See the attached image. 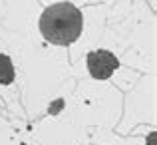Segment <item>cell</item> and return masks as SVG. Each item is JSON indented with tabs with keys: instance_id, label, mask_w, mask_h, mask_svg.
Returning a JSON list of instances; mask_svg holds the SVG:
<instances>
[{
	"instance_id": "4",
	"label": "cell",
	"mask_w": 157,
	"mask_h": 145,
	"mask_svg": "<svg viewBox=\"0 0 157 145\" xmlns=\"http://www.w3.org/2000/svg\"><path fill=\"white\" fill-rule=\"evenodd\" d=\"M60 107H62V99H58V101L54 103V107H50V113H56V111L60 109Z\"/></svg>"
},
{
	"instance_id": "2",
	"label": "cell",
	"mask_w": 157,
	"mask_h": 145,
	"mask_svg": "<svg viewBox=\"0 0 157 145\" xmlns=\"http://www.w3.org/2000/svg\"><path fill=\"white\" fill-rule=\"evenodd\" d=\"M86 62H88V70L92 78L96 80H107L119 68V60L109 50H94L86 56Z\"/></svg>"
},
{
	"instance_id": "1",
	"label": "cell",
	"mask_w": 157,
	"mask_h": 145,
	"mask_svg": "<svg viewBox=\"0 0 157 145\" xmlns=\"http://www.w3.org/2000/svg\"><path fill=\"white\" fill-rule=\"evenodd\" d=\"M38 28L48 42L56 46H70L80 38L84 16L72 2H56L42 12Z\"/></svg>"
},
{
	"instance_id": "3",
	"label": "cell",
	"mask_w": 157,
	"mask_h": 145,
	"mask_svg": "<svg viewBox=\"0 0 157 145\" xmlns=\"http://www.w3.org/2000/svg\"><path fill=\"white\" fill-rule=\"evenodd\" d=\"M14 64H12L10 56L6 54H0V84L2 86H8L14 82Z\"/></svg>"
},
{
	"instance_id": "5",
	"label": "cell",
	"mask_w": 157,
	"mask_h": 145,
	"mask_svg": "<svg viewBox=\"0 0 157 145\" xmlns=\"http://www.w3.org/2000/svg\"><path fill=\"white\" fill-rule=\"evenodd\" d=\"M153 143H155V133H151L149 135V145H153Z\"/></svg>"
}]
</instances>
